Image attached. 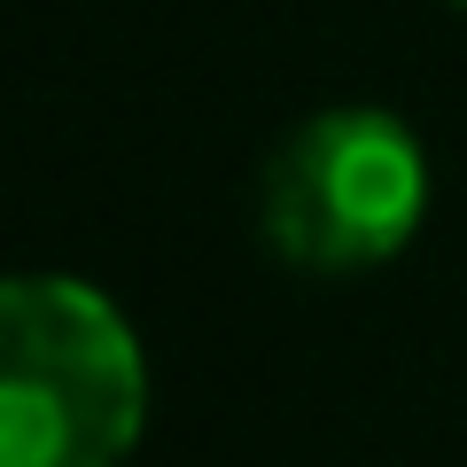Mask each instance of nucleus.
<instances>
[{
  "instance_id": "obj_1",
  "label": "nucleus",
  "mask_w": 467,
  "mask_h": 467,
  "mask_svg": "<svg viewBox=\"0 0 467 467\" xmlns=\"http://www.w3.org/2000/svg\"><path fill=\"white\" fill-rule=\"evenodd\" d=\"M149 420V358L101 288L16 273L0 288V467H125Z\"/></svg>"
},
{
  "instance_id": "obj_2",
  "label": "nucleus",
  "mask_w": 467,
  "mask_h": 467,
  "mask_svg": "<svg viewBox=\"0 0 467 467\" xmlns=\"http://www.w3.org/2000/svg\"><path fill=\"white\" fill-rule=\"evenodd\" d=\"M257 218L296 273H374L429 218V156L389 109H319L273 149Z\"/></svg>"
},
{
  "instance_id": "obj_3",
  "label": "nucleus",
  "mask_w": 467,
  "mask_h": 467,
  "mask_svg": "<svg viewBox=\"0 0 467 467\" xmlns=\"http://www.w3.org/2000/svg\"><path fill=\"white\" fill-rule=\"evenodd\" d=\"M451 8H467V0H451Z\"/></svg>"
}]
</instances>
